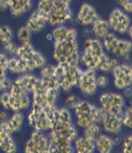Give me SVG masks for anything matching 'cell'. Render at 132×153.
Instances as JSON below:
<instances>
[{
    "mask_svg": "<svg viewBox=\"0 0 132 153\" xmlns=\"http://www.w3.org/2000/svg\"><path fill=\"white\" fill-rule=\"evenodd\" d=\"M33 33L31 32L28 27L26 25L21 26L17 29V31L15 32V41L18 45L27 44V43H31L33 38Z\"/></svg>",
    "mask_w": 132,
    "mask_h": 153,
    "instance_id": "cell-27",
    "label": "cell"
},
{
    "mask_svg": "<svg viewBox=\"0 0 132 153\" xmlns=\"http://www.w3.org/2000/svg\"><path fill=\"white\" fill-rule=\"evenodd\" d=\"M66 3H67V4H70V5H72L73 3V1H76V0H64Z\"/></svg>",
    "mask_w": 132,
    "mask_h": 153,
    "instance_id": "cell-41",
    "label": "cell"
},
{
    "mask_svg": "<svg viewBox=\"0 0 132 153\" xmlns=\"http://www.w3.org/2000/svg\"><path fill=\"white\" fill-rule=\"evenodd\" d=\"M17 47L18 44L16 41H11L9 43H6V44L1 45V48H0V52L3 53L5 56L9 57H13L16 55V51H17Z\"/></svg>",
    "mask_w": 132,
    "mask_h": 153,
    "instance_id": "cell-32",
    "label": "cell"
},
{
    "mask_svg": "<svg viewBox=\"0 0 132 153\" xmlns=\"http://www.w3.org/2000/svg\"><path fill=\"white\" fill-rule=\"evenodd\" d=\"M34 0H9V13L14 18H21L32 11Z\"/></svg>",
    "mask_w": 132,
    "mask_h": 153,
    "instance_id": "cell-20",
    "label": "cell"
},
{
    "mask_svg": "<svg viewBox=\"0 0 132 153\" xmlns=\"http://www.w3.org/2000/svg\"><path fill=\"white\" fill-rule=\"evenodd\" d=\"M7 72L9 76H16L19 75L32 73L26 65V63L19 59L17 56L9 57L7 59Z\"/></svg>",
    "mask_w": 132,
    "mask_h": 153,
    "instance_id": "cell-25",
    "label": "cell"
},
{
    "mask_svg": "<svg viewBox=\"0 0 132 153\" xmlns=\"http://www.w3.org/2000/svg\"><path fill=\"white\" fill-rule=\"evenodd\" d=\"M109 75L111 84L116 91H121L124 88L131 87L132 67L130 63L119 61L117 65L111 70Z\"/></svg>",
    "mask_w": 132,
    "mask_h": 153,
    "instance_id": "cell-10",
    "label": "cell"
},
{
    "mask_svg": "<svg viewBox=\"0 0 132 153\" xmlns=\"http://www.w3.org/2000/svg\"><path fill=\"white\" fill-rule=\"evenodd\" d=\"M81 99L82 97H79L78 94H73V91L72 93L66 94L65 99L63 100V106L73 111V109L78 105V103L79 100H81Z\"/></svg>",
    "mask_w": 132,
    "mask_h": 153,
    "instance_id": "cell-30",
    "label": "cell"
},
{
    "mask_svg": "<svg viewBox=\"0 0 132 153\" xmlns=\"http://www.w3.org/2000/svg\"><path fill=\"white\" fill-rule=\"evenodd\" d=\"M75 18L78 21V25L82 27H90L100 18V15L96 7L90 3L84 2L79 5L75 14Z\"/></svg>",
    "mask_w": 132,
    "mask_h": 153,
    "instance_id": "cell-15",
    "label": "cell"
},
{
    "mask_svg": "<svg viewBox=\"0 0 132 153\" xmlns=\"http://www.w3.org/2000/svg\"><path fill=\"white\" fill-rule=\"evenodd\" d=\"M0 151L5 153H15L18 151L14 134L7 129L5 122L0 123Z\"/></svg>",
    "mask_w": 132,
    "mask_h": 153,
    "instance_id": "cell-19",
    "label": "cell"
},
{
    "mask_svg": "<svg viewBox=\"0 0 132 153\" xmlns=\"http://www.w3.org/2000/svg\"><path fill=\"white\" fill-rule=\"evenodd\" d=\"M126 100L119 91H102L97 97V105L104 114H120L126 105Z\"/></svg>",
    "mask_w": 132,
    "mask_h": 153,
    "instance_id": "cell-8",
    "label": "cell"
},
{
    "mask_svg": "<svg viewBox=\"0 0 132 153\" xmlns=\"http://www.w3.org/2000/svg\"><path fill=\"white\" fill-rule=\"evenodd\" d=\"M122 91V94H123V97H125L126 100H130L131 97H132V90H131V87H128L126 88H124Z\"/></svg>",
    "mask_w": 132,
    "mask_h": 153,
    "instance_id": "cell-39",
    "label": "cell"
},
{
    "mask_svg": "<svg viewBox=\"0 0 132 153\" xmlns=\"http://www.w3.org/2000/svg\"><path fill=\"white\" fill-rule=\"evenodd\" d=\"M82 134H84V135L88 137H91V138H96L101 132H103L99 123H91L88 126L84 128V129H82Z\"/></svg>",
    "mask_w": 132,
    "mask_h": 153,
    "instance_id": "cell-31",
    "label": "cell"
},
{
    "mask_svg": "<svg viewBox=\"0 0 132 153\" xmlns=\"http://www.w3.org/2000/svg\"><path fill=\"white\" fill-rule=\"evenodd\" d=\"M73 121L79 129H84L91 123H99L102 119L103 111L97 103L88 99H81L78 105L73 109Z\"/></svg>",
    "mask_w": 132,
    "mask_h": 153,
    "instance_id": "cell-1",
    "label": "cell"
},
{
    "mask_svg": "<svg viewBox=\"0 0 132 153\" xmlns=\"http://www.w3.org/2000/svg\"><path fill=\"white\" fill-rule=\"evenodd\" d=\"M110 76L108 74H102V73H96V84L99 90H105L109 87Z\"/></svg>",
    "mask_w": 132,
    "mask_h": 153,
    "instance_id": "cell-33",
    "label": "cell"
},
{
    "mask_svg": "<svg viewBox=\"0 0 132 153\" xmlns=\"http://www.w3.org/2000/svg\"><path fill=\"white\" fill-rule=\"evenodd\" d=\"M107 24H108L110 32L118 36H124L126 34L128 28L132 25L130 14L125 13L120 8L114 7L111 9L107 16Z\"/></svg>",
    "mask_w": 132,
    "mask_h": 153,
    "instance_id": "cell-11",
    "label": "cell"
},
{
    "mask_svg": "<svg viewBox=\"0 0 132 153\" xmlns=\"http://www.w3.org/2000/svg\"><path fill=\"white\" fill-rule=\"evenodd\" d=\"M105 1H111V0H105Z\"/></svg>",
    "mask_w": 132,
    "mask_h": 153,
    "instance_id": "cell-43",
    "label": "cell"
},
{
    "mask_svg": "<svg viewBox=\"0 0 132 153\" xmlns=\"http://www.w3.org/2000/svg\"><path fill=\"white\" fill-rule=\"evenodd\" d=\"M9 111H27L32 105V96L23 91L9 88Z\"/></svg>",
    "mask_w": 132,
    "mask_h": 153,
    "instance_id": "cell-14",
    "label": "cell"
},
{
    "mask_svg": "<svg viewBox=\"0 0 132 153\" xmlns=\"http://www.w3.org/2000/svg\"><path fill=\"white\" fill-rule=\"evenodd\" d=\"M58 105L41 106L32 105L26 114V122L32 130L44 131L48 132L50 130L51 123L56 115Z\"/></svg>",
    "mask_w": 132,
    "mask_h": 153,
    "instance_id": "cell-2",
    "label": "cell"
},
{
    "mask_svg": "<svg viewBox=\"0 0 132 153\" xmlns=\"http://www.w3.org/2000/svg\"><path fill=\"white\" fill-rule=\"evenodd\" d=\"M79 44L76 40H62L53 42L52 59L55 64L79 65Z\"/></svg>",
    "mask_w": 132,
    "mask_h": 153,
    "instance_id": "cell-4",
    "label": "cell"
},
{
    "mask_svg": "<svg viewBox=\"0 0 132 153\" xmlns=\"http://www.w3.org/2000/svg\"><path fill=\"white\" fill-rule=\"evenodd\" d=\"M96 143V152L99 153H111L116 148L114 135L101 132L99 136L94 138Z\"/></svg>",
    "mask_w": 132,
    "mask_h": 153,
    "instance_id": "cell-22",
    "label": "cell"
},
{
    "mask_svg": "<svg viewBox=\"0 0 132 153\" xmlns=\"http://www.w3.org/2000/svg\"><path fill=\"white\" fill-rule=\"evenodd\" d=\"M121 114H109L103 112L102 119L100 121V126L102 128L103 132L111 134V135H116V134H120L122 132L123 126H122L121 121Z\"/></svg>",
    "mask_w": 132,
    "mask_h": 153,
    "instance_id": "cell-18",
    "label": "cell"
},
{
    "mask_svg": "<svg viewBox=\"0 0 132 153\" xmlns=\"http://www.w3.org/2000/svg\"><path fill=\"white\" fill-rule=\"evenodd\" d=\"M15 56L24 61L32 73L39 71L48 64L47 57L42 52L37 50L35 46L32 44V42L18 45Z\"/></svg>",
    "mask_w": 132,
    "mask_h": 153,
    "instance_id": "cell-7",
    "label": "cell"
},
{
    "mask_svg": "<svg viewBox=\"0 0 132 153\" xmlns=\"http://www.w3.org/2000/svg\"><path fill=\"white\" fill-rule=\"evenodd\" d=\"M25 25L31 30L33 34H39L47 28L48 15L37 9H34L33 11H30Z\"/></svg>",
    "mask_w": 132,
    "mask_h": 153,
    "instance_id": "cell-17",
    "label": "cell"
},
{
    "mask_svg": "<svg viewBox=\"0 0 132 153\" xmlns=\"http://www.w3.org/2000/svg\"><path fill=\"white\" fill-rule=\"evenodd\" d=\"M2 91V88H1V85H0V93Z\"/></svg>",
    "mask_w": 132,
    "mask_h": 153,
    "instance_id": "cell-42",
    "label": "cell"
},
{
    "mask_svg": "<svg viewBox=\"0 0 132 153\" xmlns=\"http://www.w3.org/2000/svg\"><path fill=\"white\" fill-rule=\"evenodd\" d=\"M46 39H47L49 42H52V41H53V37H52L51 32H50V33H48V34L46 35Z\"/></svg>",
    "mask_w": 132,
    "mask_h": 153,
    "instance_id": "cell-40",
    "label": "cell"
},
{
    "mask_svg": "<svg viewBox=\"0 0 132 153\" xmlns=\"http://www.w3.org/2000/svg\"><path fill=\"white\" fill-rule=\"evenodd\" d=\"M104 52L105 51L103 49L101 40L93 36H88L82 43V47L79 51V66L82 69L96 72L97 64Z\"/></svg>",
    "mask_w": 132,
    "mask_h": 153,
    "instance_id": "cell-5",
    "label": "cell"
},
{
    "mask_svg": "<svg viewBox=\"0 0 132 153\" xmlns=\"http://www.w3.org/2000/svg\"><path fill=\"white\" fill-rule=\"evenodd\" d=\"M72 5L67 4L64 0H54L53 6L48 14V26L56 27L60 25H66L70 23L73 17Z\"/></svg>",
    "mask_w": 132,
    "mask_h": 153,
    "instance_id": "cell-9",
    "label": "cell"
},
{
    "mask_svg": "<svg viewBox=\"0 0 132 153\" xmlns=\"http://www.w3.org/2000/svg\"><path fill=\"white\" fill-rule=\"evenodd\" d=\"M104 51L110 56L116 58L121 62L130 63L132 53V43L130 39L120 37V36L109 32L101 39Z\"/></svg>",
    "mask_w": 132,
    "mask_h": 153,
    "instance_id": "cell-6",
    "label": "cell"
},
{
    "mask_svg": "<svg viewBox=\"0 0 132 153\" xmlns=\"http://www.w3.org/2000/svg\"><path fill=\"white\" fill-rule=\"evenodd\" d=\"M76 88L84 99H90L97 94L99 88L96 84V72L87 69L82 70Z\"/></svg>",
    "mask_w": 132,
    "mask_h": 153,
    "instance_id": "cell-13",
    "label": "cell"
},
{
    "mask_svg": "<svg viewBox=\"0 0 132 153\" xmlns=\"http://www.w3.org/2000/svg\"><path fill=\"white\" fill-rule=\"evenodd\" d=\"M73 123L75 121H73V111L65 106H58L56 115L51 123L50 130L61 131L70 127Z\"/></svg>",
    "mask_w": 132,
    "mask_h": 153,
    "instance_id": "cell-16",
    "label": "cell"
},
{
    "mask_svg": "<svg viewBox=\"0 0 132 153\" xmlns=\"http://www.w3.org/2000/svg\"><path fill=\"white\" fill-rule=\"evenodd\" d=\"M117 7L123 10L125 13H132V0H115Z\"/></svg>",
    "mask_w": 132,
    "mask_h": 153,
    "instance_id": "cell-36",
    "label": "cell"
},
{
    "mask_svg": "<svg viewBox=\"0 0 132 153\" xmlns=\"http://www.w3.org/2000/svg\"><path fill=\"white\" fill-rule=\"evenodd\" d=\"M73 150L76 153H94L96 143L94 138L88 137L84 134H79L73 141Z\"/></svg>",
    "mask_w": 132,
    "mask_h": 153,
    "instance_id": "cell-23",
    "label": "cell"
},
{
    "mask_svg": "<svg viewBox=\"0 0 132 153\" xmlns=\"http://www.w3.org/2000/svg\"><path fill=\"white\" fill-rule=\"evenodd\" d=\"M90 28L91 36L99 40H101L104 36H106L110 32L106 19H103L101 17L97 21H96Z\"/></svg>",
    "mask_w": 132,
    "mask_h": 153,
    "instance_id": "cell-26",
    "label": "cell"
},
{
    "mask_svg": "<svg viewBox=\"0 0 132 153\" xmlns=\"http://www.w3.org/2000/svg\"><path fill=\"white\" fill-rule=\"evenodd\" d=\"M10 114H11V111H7V109L0 108V123L7 121V120H8V118L10 117Z\"/></svg>",
    "mask_w": 132,
    "mask_h": 153,
    "instance_id": "cell-37",
    "label": "cell"
},
{
    "mask_svg": "<svg viewBox=\"0 0 132 153\" xmlns=\"http://www.w3.org/2000/svg\"><path fill=\"white\" fill-rule=\"evenodd\" d=\"M53 41H62V40H76L79 38V31L76 27H67V25H60L53 27L51 31Z\"/></svg>",
    "mask_w": 132,
    "mask_h": 153,
    "instance_id": "cell-21",
    "label": "cell"
},
{
    "mask_svg": "<svg viewBox=\"0 0 132 153\" xmlns=\"http://www.w3.org/2000/svg\"><path fill=\"white\" fill-rule=\"evenodd\" d=\"M7 59L8 57L0 52V82L9 76L7 72Z\"/></svg>",
    "mask_w": 132,
    "mask_h": 153,
    "instance_id": "cell-34",
    "label": "cell"
},
{
    "mask_svg": "<svg viewBox=\"0 0 132 153\" xmlns=\"http://www.w3.org/2000/svg\"><path fill=\"white\" fill-rule=\"evenodd\" d=\"M82 69L79 65L54 64V76L62 94H69L76 88Z\"/></svg>",
    "mask_w": 132,
    "mask_h": 153,
    "instance_id": "cell-3",
    "label": "cell"
},
{
    "mask_svg": "<svg viewBox=\"0 0 132 153\" xmlns=\"http://www.w3.org/2000/svg\"><path fill=\"white\" fill-rule=\"evenodd\" d=\"M122 126L126 129H130L132 127V106L131 105H125L121 114Z\"/></svg>",
    "mask_w": 132,
    "mask_h": 153,
    "instance_id": "cell-29",
    "label": "cell"
},
{
    "mask_svg": "<svg viewBox=\"0 0 132 153\" xmlns=\"http://www.w3.org/2000/svg\"><path fill=\"white\" fill-rule=\"evenodd\" d=\"M119 147L121 148L122 153H131L132 152V135L126 134L124 137H122L121 143L119 145Z\"/></svg>",
    "mask_w": 132,
    "mask_h": 153,
    "instance_id": "cell-35",
    "label": "cell"
},
{
    "mask_svg": "<svg viewBox=\"0 0 132 153\" xmlns=\"http://www.w3.org/2000/svg\"><path fill=\"white\" fill-rule=\"evenodd\" d=\"M9 9V0H0V12H7Z\"/></svg>",
    "mask_w": 132,
    "mask_h": 153,
    "instance_id": "cell-38",
    "label": "cell"
},
{
    "mask_svg": "<svg viewBox=\"0 0 132 153\" xmlns=\"http://www.w3.org/2000/svg\"><path fill=\"white\" fill-rule=\"evenodd\" d=\"M26 122V114L24 111H13L11 112L10 117L5 122L7 129L14 135L19 133Z\"/></svg>",
    "mask_w": 132,
    "mask_h": 153,
    "instance_id": "cell-24",
    "label": "cell"
},
{
    "mask_svg": "<svg viewBox=\"0 0 132 153\" xmlns=\"http://www.w3.org/2000/svg\"><path fill=\"white\" fill-rule=\"evenodd\" d=\"M15 39V31L9 25L0 26V45L6 44Z\"/></svg>",
    "mask_w": 132,
    "mask_h": 153,
    "instance_id": "cell-28",
    "label": "cell"
},
{
    "mask_svg": "<svg viewBox=\"0 0 132 153\" xmlns=\"http://www.w3.org/2000/svg\"><path fill=\"white\" fill-rule=\"evenodd\" d=\"M25 153H51V143L48 133L33 130L23 145Z\"/></svg>",
    "mask_w": 132,
    "mask_h": 153,
    "instance_id": "cell-12",
    "label": "cell"
}]
</instances>
